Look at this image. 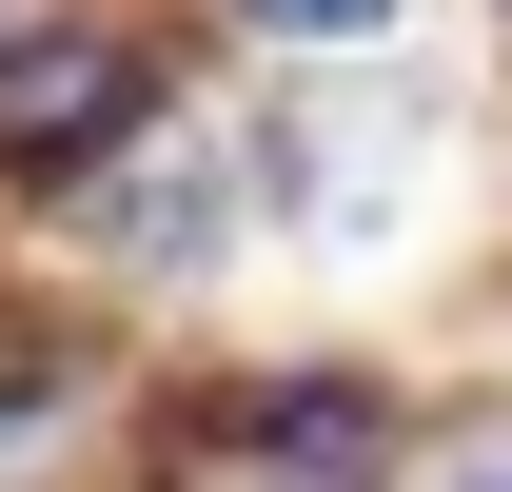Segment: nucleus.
Listing matches in <instances>:
<instances>
[{
  "instance_id": "f257e3e1",
  "label": "nucleus",
  "mask_w": 512,
  "mask_h": 492,
  "mask_svg": "<svg viewBox=\"0 0 512 492\" xmlns=\"http://www.w3.org/2000/svg\"><path fill=\"white\" fill-rule=\"evenodd\" d=\"M256 197H276V138H256V119H197V99H158V119L79 178V237L119 256V276H217V256L256 237Z\"/></svg>"
},
{
  "instance_id": "f03ea898",
  "label": "nucleus",
  "mask_w": 512,
  "mask_h": 492,
  "mask_svg": "<svg viewBox=\"0 0 512 492\" xmlns=\"http://www.w3.org/2000/svg\"><path fill=\"white\" fill-rule=\"evenodd\" d=\"M158 99H178V79H158V40H119V20H0V178L79 197Z\"/></svg>"
},
{
  "instance_id": "7ed1b4c3",
  "label": "nucleus",
  "mask_w": 512,
  "mask_h": 492,
  "mask_svg": "<svg viewBox=\"0 0 512 492\" xmlns=\"http://www.w3.org/2000/svg\"><path fill=\"white\" fill-rule=\"evenodd\" d=\"M394 492H512V394H473L453 433H414V473Z\"/></svg>"
}]
</instances>
